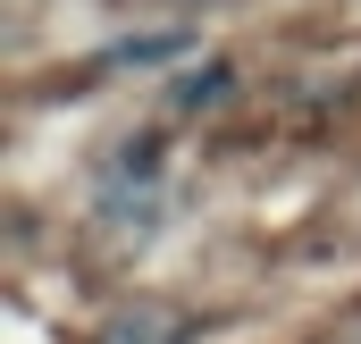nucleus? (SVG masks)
I'll list each match as a JSON object with an SVG mask.
<instances>
[{
    "instance_id": "1",
    "label": "nucleus",
    "mask_w": 361,
    "mask_h": 344,
    "mask_svg": "<svg viewBox=\"0 0 361 344\" xmlns=\"http://www.w3.org/2000/svg\"><path fill=\"white\" fill-rule=\"evenodd\" d=\"M177 328L169 319H126V328H109V344H169Z\"/></svg>"
}]
</instances>
